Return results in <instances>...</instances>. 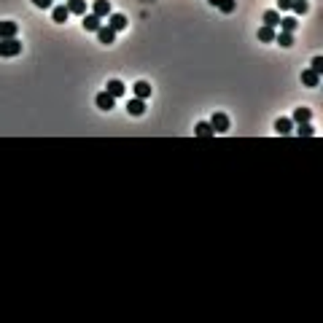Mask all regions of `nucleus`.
Listing matches in <instances>:
<instances>
[{"instance_id": "nucleus-22", "label": "nucleus", "mask_w": 323, "mask_h": 323, "mask_svg": "<svg viewBox=\"0 0 323 323\" xmlns=\"http://www.w3.org/2000/svg\"><path fill=\"white\" fill-rule=\"evenodd\" d=\"M264 25L267 27H278L280 25V14L278 11H264Z\"/></svg>"}, {"instance_id": "nucleus-13", "label": "nucleus", "mask_w": 323, "mask_h": 323, "mask_svg": "<svg viewBox=\"0 0 323 323\" xmlns=\"http://www.w3.org/2000/svg\"><path fill=\"white\" fill-rule=\"evenodd\" d=\"M67 16H70V11H67V5H54V8H51V19H54L57 25H62V22H67Z\"/></svg>"}, {"instance_id": "nucleus-2", "label": "nucleus", "mask_w": 323, "mask_h": 323, "mask_svg": "<svg viewBox=\"0 0 323 323\" xmlns=\"http://www.w3.org/2000/svg\"><path fill=\"white\" fill-rule=\"evenodd\" d=\"M210 127H213V135H224V132H229V116L221 111H216L210 116Z\"/></svg>"}, {"instance_id": "nucleus-11", "label": "nucleus", "mask_w": 323, "mask_h": 323, "mask_svg": "<svg viewBox=\"0 0 323 323\" xmlns=\"http://www.w3.org/2000/svg\"><path fill=\"white\" fill-rule=\"evenodd\" d=\"M16 32H19L16 22H0V40L3 38H16Z\"/></svg>"}, {"instance_id": "nucleus-1", "label": "nucleus", "mask_w": 323, "mask_h": 323, "mask_svg": "<svg viewBox=\"0 0 323 323\" xmlns=\"http://www.w3.org/2000/svg\"><path fill=\"white\" fill-rule=\"evenodd\" d=\"M22 54V40L19 38H3L0 40V57H16Z\"/></svg>"}, {"instance_id": "nucleus-20", "label": "nucleus", "mask_w": 323, "mask_h": 323, "mask_svg": "<svg viewBox=\"0 0 323 323\" xmlns=\"http://www.w3.org/2000/svg\"><path fill=\"white\" fill-rule=\"evenodd\" d=\"M216 8L221 11V14H234V11H237V0H221Z\"/></svg>"}, {"instance_id": "nucleus-15", "label": "nucleus", "mask_w": 323, "mask_h": 323, "mask_svg": "<svg viewBox=\"0 0 323 323\" xmlns=\"http://www.w3.org/2000/svg\"><path fill=\"white\" fill-rule=\"evenodd\" d=\"M310 119H313V111H310V108H296L293 116H291V121H296V124H307Z\"/></svg>"}, {"instance_id": "nucleus-23", "label": "nucleus", "mask_w": 323, "mask_h": 323, "mask_svg": "<svg viewBox=\"0 0 323 323\" xmlns=\"http://www.w3.org/2000/svg\"><path fill=\"white\" fill-rule=\"evenodd\" d=\"M291 11H293V14H307V11H310L307 0H291Z\"/></svg>"}, {"instance_id": "nucleus-16", "label": "nucleus", "mask_w": 323, "mask_h": 323, "mask_svg": "<svg viewBox=\"0 0 323 323\" xmlns=\"http://www.w3.org/2000/svg\"><path fill=\"white\" fill-rule=\"evenodd\" d=\"M67 11L70 14H76V16H84L86 14V0H67Z\"/></svg>"}, {"instance_id": "nucleus-12", "label": "nucleus", "mask_w": 323, "mask_h": 323, "mask_svg": "<svg viewBox=\"0 0 323 323\" xmlns=\"http://www.w3.org/2000/svg\"><path fill=\"white\" fill-rule=\"evenodd\" d=\"M302 84L310 86V89H315V86L321 84V76H318L315 70H310V67H307V70H302Z\"/></svg>"}, {"instance_id": "nucleus-21", "label": "nucleus", "mask_w": 323, "mask_h": 323, "mask_svg": "<svg viewBox=\"0 0 323 323\" xmlns=\"http://www.w3.org/2000/svg\"><path fill=\"white\" fill-rule=\"evenodd\" d=\"M194 132H197L199 137H213V127H210V121H199V124L194 127Z\"/></svg>"}, {"instance_id": "nucleus-7", "label": "nucleus", "mask_w": 323, "mask_h": 323, "mask_svg": "<svg viewBox=\"0 0 323 323\" xmlns=\"http://www.w3.org/2000/svg\"><path fill=\"white\" fill-rule=\"evenodd\" d=\"M97 40H100V43H105V46H111L113 40H116V30H113V27H108V25H102L100 30H97Z\"/></svg>"}, {"instance_id": "nucleus-25", "label": "nucleus", "mask_w": 323, "mask_h": 323, "mask_svg": "<svg viewBox=\"0 0 323 323\" xmlns=\"http://www.w3.org/2000/svg\"><path fill=\"white\" fill-rule=\"evenodd\" d=\"M310 70H315L318 76H323V57H313V65H310Z\"/></svg>"}, {"instance_id": "nucleus-9", "label": "nucleus", "mask_w": 323, "mask_h": 323, "mask_svg": "<svg viewBox=\"0 0 323 323\" xmlns=\"http://www.w3.org/2000/svg\"><path fill=\"white\" fill-rule=\"evenodd\" d=\"M132 92H135V97H140V100H148V97H151V84H148V81H135Z\"/></svg>"}, {"instance_id": "nucleus-8", "label": "nucleus", "mask_w": 323, "mask_h": 323, "mask_svg": "<svg viewBox=\"0 0 323 323\" xmlns=\"http://www.w3.org/2000/svg\"><path fill=\"white\" fill-rule=\"evenodd\" d=\"M100 27H102V19H100V16H95L92 11H89V14H84V30H89V32H97Z\"/></svg>"}, {"instance_id": "nucleus-27", "label": "nucleus", "mask_w": 323, "mask_h": 323, "mask_svg": "<svg viewBox=\"0 0 323 323\" xmlns=\"http://www.w3.org/2000/svg\"><path fill=\"white\" fill-rule=\"evenodd\" d=\"M278 8L280 11H291V0H278Z\"/></svg>"}, {"instance_id": "nucleus-17", "label": "nucleus", "mask_w": 323, "mask_h": 323, "mask_svg": "<svg viewBox=\"0 0 323 323\" xmlns=\"http://www.w3.org/2000/svg\"><path fill=\"white\" fill-rule=\"evenodd\" d=\"M280 30H286V32H296V27H299V22H296V16H280Z\"/></svg>"}, {"instance_id": "nucleus-5", "label": "nucleus", "mask_w": 323, "mask_h": 323, "mask_svg": "<svg viewBox=\"0 0 323 323\" xmlns=\"http://www.w3.org/2000/svg\"><path fill=\"white\" fill-rule=\"evenodd\" d=\"M95 102H97V108H100V111H113V105H116V97H111L108 92H100V95L95 97Z\"/></svg>"}, {"instance_id": "nucleus-24", "label": "nucleus", "mask_w": 323, "mask_h": 323, "mask_svg": "<svg viewBox=\"0 0 323 323\" xmlns=\"http://www.w3.org/2000/svg\"><path fill=\"white\" fill-rule=\"evenodd\" d=\"M296 135H299V137H313V135H315V129L310 127V121H307V124H299Z\"/></svg>"}, {"instance_id": "nucleus-3", "label": "nucleus", "mask_w": 323, "mask_h": 323, "mask_svg": "<svg viewBox=\"0 0 323 323\" xmlns=\"http://www.w3.org/2000/svg\"><path fill=\"white\" fill-rule=\"evenodd\" d=\"M127 113H129V116H143V113H146V100L129 97V100H127Z\"/></svg>"}, {"instance_id": "nucleus-18", "label": "nucleus", "mask_w": 323, "mask_h": 323, "mask_svg": "<svg viewBox=\"0 0 323 323\" xmlns=\"http://www.w3.org/2000/svg\"><path fill=\"white\" fill-rule=\"evenodd\" d=\"M275 40H278L283 49H291V46H293V32H286V30H283V32H275Z\"/></svg>"}, {"instance_id": "nucleus-26", "label": "nucleus", "mask_w": 323, "mask_h": 323, "mask_svg": "<svg viewBox=\"0 0 323 323\" xmlns=\"http://www.w3.org/2000/svg\"><path fill=\"white\" fill-rule=\"evenodd\" d=\"M32 5H35V8H43V11H49L51 8V3H54V0H30Z\"/></svg>"}, {"instance_id": "nucleus-28", "label": "nucleus", "mask_w": 323, "mask_h": 323, "mask_svg": "<svg viewBox=\"0 0 323 323\" xmlns=\"http://www.w3.org/2000/svg\"><path fill=\"white\" fill-rule=\"evenodd\" d=\"M207 3H210V5H218V3H221V0H207Z\"/></svg>"}, {"instance_id": "nucleus-6", "label": "nucleus", "mask_w": 323, "mask_h": 323, "mask_svg": "<svg viewBox=\"0 0 323 323\" xmlns=\"http://www.w3.org/2000/svg\"><path fill=\"white\" fill-rule=\"evenodd\" d=\"M127 25H129V22H127V16L124 14H108V27H113V30L116 32H121V30H127Z\"/></svg>"}, {"instance_id": "nucleus-4", "label": "nucleus", "mask_w": 323, "mask_h": 323, "mask_svg": "<svg viewBox=\"0 0 323 323\" xmlns=\"http://www.w3.org/2000/svg\"><path fill=\"white\" fill-rule=\"evenodd\" d=\"M89 11H92L95 16H100V19H105V16L111 14L113 8H111V3H108V0H95V3L89 5Z\"/></svg>"}, {"instance_id": "nucleus-19", "label": "nucleus", "mask_w": 323, "mask_h": 323, "mask_svg": "<svg viewBox=\"0 0 323 323\" xmlns=\"http://www.w3.org/2000/svg\"><path fill=\"white\" fill-rule=\"evenodd\" d=\"M258 40H261V43H272L275 40V27L261 25V30H258Z\"/></svg>"}, {"instance_id": "nucleus-10", "label": "nucleus", "mask_w": 323, "mask_h": 323, "mask_svg": "<svg viewBox=\"0 0 323 323\" xmlns=\"http://www.w3.org/2000/svg\"><path fill=\"white\" fill-rule=\"evenodd\" d=\"M275 132H278V135H291V132H293V121L286 119V116H280L278 121H275Z\"/></svg>"}, {"instance_id": "nucleus-14", "label": "nucleus", "mask_w": 323, "mask_h": 323, "mask_svg": "<svg viewBox=\"0 0 323 323\" xmlns=\"http://www.w3.org/2000/svg\"><path fill=\"white\" fill-rule=\"evenodd\" d=\"M105 92H108V95H111V97H124V84H121V81H116V78H113V81H108V86H105Z\"/></svg>"}]
</instances>
